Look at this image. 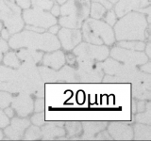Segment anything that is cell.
I'll return each mask as SVG.
<instances>
[{
  "label": "cell",
  "instance_id": "1",
  "mask_svg": "<svg viewBox=\"0 0 151 141\" xmlns=\"http://www.w3.org/2000/svg\"><path fill=\"white\" fill-rule=\"evenodd\" d=\"M9 46L12 49L29 48L52 52L60 48L59 39L50 32L38 33L25 29L19 31L9 39Z\"/></svg>",
  "mask_w": 151,
  "mask_h": 141
},
{
  "label": "cell",
  "instance_id": "2",
  "mask_svg": "<svg viewBox=\"0 0 151 141\" xmlns=\"http://www.w3.org/2000/svg\"><path fill=\"white\" fill-rule=\"evenodd\" d=\"M148 22L145 13L129 11L116 21L113 31L117 41H145L149 35Z\"/></svg>",
  "mask_w": 151,
  "mask_h": 141
},
{
  "label": "cell",
  "instance_id": "3",
  "mask_svg": "<svg viewBox=\"0 0 151 141\" xmlns=\"http://www.w3.org/2000/svg\"><path fill=\"white\" fill-rule=\"evenodd\" d=\"M82 38L83 40L92 44L111 45L115 41L114 31L112 27L106 22L100 21L99 19L88 18L82 23Z\"/></svg>",
  "mask_w": 151,
  "mask_h": 141
},
{
  "label": "cell",
  "instance_id": "4",
  "mask_svg": "<svg viewBox=\"0 0 151 141\" xmlns=\"http://www.w3.org/2000/svg\"><path fill=\"white\" fill-rule=\"evenodd\" d=\"M90 13V3L86 0H68L60 8V25L67 28L81 27Z\"/></svg>",
  "mask_w": 151,
  "mask_h": 141
},
{
  "label": "cell",
  "instance_id": "5",
  "mask_svg": "<svg viewBox=\"0 0 151 141\" xmlns=\"http://www.w3.org/2000/svg\"><path fill=\"white\" fill-rule=\"evenodd\" d=\"M21 85V92L33 94L38 98L44 97V82L36 64L24 62L17 68Z\"/></svg>",
  "mask_w": 151,
  "mask_h": 141
},
{
  "label": "cell",
  "instance_id": "6",
  "mask_svg": "<svg viewBox=\"0 0 151 141\" xmlns=\"http://www.w3.org/2000/svg\"><path fill=\"white\" fill-rule=\"evenodd\" d=\"M0 21L4 23L5 28L9 35L15 34L23 29L24 20L22 11L15 0H0Z\"/></svg>",
  "mask_w": 151,
  "mask_h": 141
},
{
  "label": "cell",
  "instance_id": "7",
  "mask_svg": "<svg viewBox=\"0 0 151 141\" xmlns=\"http://www.w3.org/2000/svg\"><path fill=\"white\" fill-rule=\"evenodd\" d=\"M78 69L76 70V82L97 83L102 81L104 76L102 65L98 61L77 58Z\"/></svg>",
  "mask_w": 151,
  "mask_h": 141
},
{
  "label": "cell",
  "instance_id": "8",
  "mask_svg": "<svg viewBox=\"0 0 151 141\" xmlns=\"http://www.w3.org/2000/svg\"><path fill=\"white\" fill-rule=\"evenodd\" d=\"M23 20L27 25L39 26L45 29H48L57 24V19L51 12H47L45 9L33 8L25 9L23 12Z\"/></svg>",
  "mask_w": 151,
  "mask_h": 141
},
{
  "label": "cell",
  "instance_id": "9",
  "mask_svg": "<svg viewBox=\"0 0 151 141\" xmlns=\"http://www.w3.org/2000/svg\"><path fill=\"white\" fill-rule=\"evenodd\" d=\"M74 55L77 56V58L82 59L103 61L110 55V51L106 45H96L85 41L82 43H78L75 47Z\"/></svg>",
  "mask_w": 151,
  "mask_h": 141
},
{
  "label": "cell",
  "instance_id": "10",
  "mask_svg": "<svg viewBox=\"0 0 151 141\" xmlns=\"http://www.w3.org/2000/svg\"><path fill=\"white\" fill-rule=\"evenodd\" d=\"M111 56L113 59L131 66L142 65L148 61V56L143 51L126 49L119 46L113 47L111 51Z\"/></svg>",
  "mask_w": 151,
  "mask_h": 141
},
{
  "label": "cell",
  "instance_id": "11",
  "mask_svg": "<svg viewBox=\"0 0 151 141\" xmlns=\"http://www.w3.org/2000/svg\"><path fill=\"white\" fill-rule=\"evenodd\" d=\"M0 90L9 93L21 92V85L17 70L0 65Z\"/></svg>",
  "mask_w": 151,
  "mask_h": 141
},
{
  "label": "cell",
  "instance_id": "12",
  "mask_svg": "<svg viewBox=\"0 0 151 141\" xmlns=\"http://www.w3.org/2000/svg\"><path fill=\"white\" fill-rule=\"evenodd\" d=\"M132 94L139 100H150L151 76L150 73L142 72L141 75L132 83Z\"/></svg>",
  "mask_w": 151,
  "mask_h": 141
},
{
  "label": "cell",
  "instance_id": "13",
  "mask_svg": "<svg viewBox=\"0 0 151 141\" xmlns=\"http://www.w3.org/2000/svg\"><path fill=\"white\" fill-rule=\"evenodd\" d=\"M58 36L60 46L67 51L74 49L82 40L81 32L78 28L63 27L58 31Z\"/></svg>",
  "mask_w": 151,
  "mask_h": 141
},
{
  "label": "cell",
  "instance_id": "14",
  "mask_svg": "<svg viewBox=\"0 0 151 141\" xmlns=\"http://www.w3.org/2000/svg\"><path fill=\"white\" fill-rule=\"evenodd\" d=\"M11 105L13 110H15L17 115L21 118L28 116L34 110V103L30 94L26 92H20L17 96L12 98Z\"/></svg>",
  "mask_w": 151,
  "mask_h": 141
},
{
  "label": "cell",
  "instance_id": "15",
  "mask_svg": "<svg viewBox=\"0 0 151 141\" xmlns=\"http://www.w3.org/2000/svg\"><path fill=\"white\" fill-rule=\"evenodd\" d=\"M114 11L117 17H122L129 11H139L150 6V0H118Z\"/></svg>",
  "mask_w": 151,
  "mask_h": 141
},
{
  "label": "cell",
  "instance_id": "16",
  "mask_svg": "<svg viewBox=\"0 0 151 141\" xmlns=\"http://www.w3.org/2000/svg\"><path fill=\"white\" fill-rule=\"evenodd\" d=\"M9 125L5 127V134L9 139H21L27 128L30 125V120L27 119L13 118Z\"/></svg>",
  "mask_w": 151,
  "mask_h": 141
},
{
  "label": "cell",
  "instance_id": "17",
  "mask_svg": "<svg viewBox=\"0 0 151 141\" xmlns=\"http://www.w3.org/2000/svg\"><path fill=\"white\" fill-rule=\"evenodd\" d=\"M108 133L112 139L130 140L133 138V129L125 122H111L108 127Z\"/></svg>",
  "mask_w": 151,
  "mask_h": 141
},
{
  "label": "cell",
  "instance_id": "18",
  "mask_svg": "<svg viewBox=\"0 0 151 141\" xmlns=\"http://www.w3.org/2000/svg\"><path fill=\"white\" fill-rule=\"evenodd\" d=\"M42 59L45 66H47L53 70L60 69L65 63V56L63 52L60 50H55L52 52H48V54H45Z\"/></svg>",
  "mask_w": 151,
  "mask_h": 141
},
{
  "label": "cell",
  "instance_id": "19",
  "mask_svg": "<svg viewBox=\"0 0 151 141\" xmlns=\"http://www.w3.org/2000/svg\"><path fill=\"white\" fill-rule=\"evenodd\" d=\"M63 122H50L42 126L41 129L42 137L44 139H53L60 137L65 135V131L63 128Z\"/></svg>",
  "mask_w": 151,
  "mask_h": 141
},
{
  "label": "cell",
  "instance_id": "20",
  "mask_svg": "<svg viewBox=\"0 0 151 141\" xmlns=\"http://www.w3.org/2000/svg\"><path fill=\"white\" fill-rule=\"evenodd\" d=\"M107 126V122L102 121H86L82 123L84 133L81 139H96V135L104 130Z\"/></svg>",
  "mask_w": 151,
  "mask_h": 141
},
{
  "label": "cell",
  "instance_id": "21",
  "mask_svg": "<svg viewBox=\"0 0 151 141\" xmlns=\"http://www.w3.org/2000/svg\"><path fill=\"white\" fill-rule=\"evenodd\" d=\"M18 58L24 62H29L36 64L40 62L42 58V52H38V50H33L29 48H22L16 53Z\"/></svg>",
  "mask_w": 151,
  "mask_h": 141
},
{
  "label": "cell",
  "instance_id": "22",
  "mask_svg": "<svg viewBox=\"0 0 151 141\" xmlns=\"http://www.w3.org/2000/svg\"><path fill=\"white\" fill-rule=\"evenodd\" d=\"M57 73V82H76V69L69 66H63Z\"/></svg>",
  "mask_w": 151,
  "mask_h": 141
},
{
  "label": "cell",
  "instance_id": "23",
  "mask_svg": "<svg viewBox=\"0 0 151 141\" xmlns=\"http://www.w3.org/2000/svg\"><path fill=\"white\" fill-rule=\"evenodd\" d=\"M134 133L135 139H151V127L149 124L137 123L134 126Z\"/></svg>",
  "mask_w": 151,
  "mask_h": 141
},
{
  "label": "cell",
  "instance_id": "24",
  "mask_svg": "<svg viewBox=\"0 0 151 141\" xmlns=\"http://www.w3.org/2000/svg\"><path fill=\"white\" fill-rule=\"evenodd\" d=\"M41 78L44 83H53L57 82V72L53 69L46 67H38Z\"/></svg>",
  "mask_w": 151,
  "mask_h": 141
},
{
  "label": "cell",
  "instance_id": "25",
  "mask_svg": "<svg viewBox=\"0 0 151 141\" xmlns=\"http://www.w3.org/2000/svg\"><path fill=\"white\" fill-rule=\"evenodd\" d=\"M118 46L122 48L136 50V51H144L145 44L142 41H119Z\"/></svg>",
  "mask_w": 151,
  "mask_h": 141
},
{
  "label": "cell",
  "instance_id": "26",
  "mask_svg": "<svg viewBox=\"0 0 151 141\" xmlns=\"http://www.w3.org/2000/svg\"><path fill=\"white\" fill-rule=\"evenodd\" d=\"M107 9L102 6L100 3L92 1V3L90 4V13L91 17L93 19H100L104 16V14L106 13Z\"/></svg>",
  "mask_w": 151,
  "mask_h": 141
},
{
  "label": "cell",
  "instance_id": "27",
  "mask_svg": "<svg viewBox=\"0 0 151 141\" xmlns=\"http://www.w3.org/2000/svg\"><path fill=\"white\" fill-rule=\"evenodd\" d=\"M135 120L139 123L149 124L151 123V103L149 101L146 102L145 110L143 112H139L138 115H136Z\"/></svg>",
  "mask_w": 151,
  "mask_h": 141
},
{
  "label": "cell",
  "instance_id": "28",
  "mask_svg": "<svg viewBox=\"0 0 151 141\" xmlns=\"http://www.w3.org/2000/svg\"><path fill=\"white\" fill-rule=\"evenodd\" d=\"M2 59L4 61V64L11 68L17 69L21 65L20 59L18 58L17 55L15 53H13V52H8Z\"/></svg>",
  "mask_w": 151,
  "mask_h": 141
},
{
  "label": "cell",
  "instance_id": "29",
  "mask_svg": "<svg viewBox=\"0 0 151 141\" xmlns=\"http://www.w3.org/2000/svg\"><path fill=\"white\" fill-rule=\"evenodd\" d=\"M27 130L26 131V134L24 135V139L26 140H34L42 138V132L39 126H36L33 124L32 126H28Z\"/></svg>",
  "mask_w": 151,
  "mask_h": 141
},
{
  "label": "cell",
  "instance_id": "30",
  "mask_svg": "<svg viewBox=\"0 0 151 141\" xmlns=\"http://www.w3.org/2000/svg\"><path fill=\"white\" fill-rule=\"evenodd\" d=\"M65 126H66V130H67L68 137H72V136L78 135L82 130V124L78 121L66 122Z\"/></svg>",
  "mask_w": 151,
  "mask_h": 141
},
{
  "label": "cell",
  "instance_id": "31",
  "mask_svg": "<svg viewBox=\"0 0 151 141\" xmlns=\"http://www.w3.org/2000/svg\"><path fill=\"white\" fill-rule=\"evenodd\" d=\"M12 96L9 92L0 90V108H6L12 103Z\"/></svg>",
  "mask_w": 151,
  "mask_h": 141
},
{
  "label": "cell",
  "instance_id": "32",
  "mask_svg": "<svg viewBox=\"0 0 151 141\" xmlns=\"http://www.w3.org/2000/svg\"><path fill=\"white\" fill-rule=\"evenodd\" d=\"M104 20H105V22L108 24L109 26H113L115 25V23L117 21V16L115 14V11H113V9H109V11L107 13L104 14Z\"/></svg>",
  "mask_w": 151,
  "mask_h": 141
},
{
  "label": "cell",
  "instance_id": "33",
  "mask_svg": "<svg viewBox=\"0 0 151 141\" xmlns=\"http://www.w3.org/2000/svg\"><path fill=\"white\" fill-rule=\"evenodd\" d=\"M44 121H45V115L44 113H39L37 112V114H35L34 116H32L31 118V122L34 125L36 126H42V124H44Z\"/></svg>",
  "mask_w": 151,
  "mask_h": 141
},
{
  "label": "cell",
  "instance_id": "34",
  "mask_svg": "<svg viewBox=\"0 0 151 141\" xmlns=\"http://www.w3.org/2000/svg\"><path fill=\"white\" fill-rule=\"evenodd\" d=\"M2 27H3V25H2V23L0 22V32H1ZM9 48V43L4 39H2L1 36H0V50H1L3 53H6V52H8Z\"/></svg>",
  "mask_w": 151,
  "mask_h": 141
},
{
  "label": "cell",
  "instance_id": "35",
  "mask_svg": "<svg viewBox=\"0 0 151 141\" xmlns=\"http://www.w3.org/2000/svg\"><path fill=\"white\" fill-rule=\"evenodd\" d=\"M9 120L8 116L0 109V128H5L7 125H9Z\"/></svg>",
  "mask_w": 151,
  "mask_h": 141
},
{
  "label": "cell",
  "instance_id": "36",
  "mask_svg": "<svg viewBox=\"0 0 151 141\" xmlns=\"http://www.w3.org/2000/svg\"><path fill=\"white\" fill-rule=\"evenodd\" d=\"M17 6L20 9H29L31 6V0H16Z\"/></svg>",
  "mask_w": 151,
  "mask_h": 141
},
{
  "label": "cell",
  "instance_id": "37",
  "mask_svg": "<svg viewBox=\"0 0 151 141\" xmlns=\"http://www.w3.org/2000/svg\"><path fill=\"white\" fill-rule=\"evenodd\" d=\"M45 108V102L42 99H37L34 103V110L36 112H42Z\"/></svg>",
  "mask_w": 151,
  "mask_h": 141
},
{
  "label": "cell",
  "instance_id": "38",
  "mask_svg": "<svg viewBox=\"0 0 151 141\" xmlns=\"http://www.w3.org/2000/svg\"><path fill=\"white\" fill-rule=\"evenodd\" d=\"M96 139H112V138L108 132L102 130V132L100 131L99 132V134L97 135H96Z\"/></svg>",
  "mask_w": 151,
  "mask_h": 141
},
{
  "label": "cell",
  "instance_id": "39",
  "mask_svg": "<svg viewBox=\"0 0 151 141\" xmlns=\"http://www.w3.org/2000/svg\"><path fill=\"white\" fill-rule=\"evenodd\" d=\"M145 107H146V102L145 100H141L140 102H138L136 103V110L138 112L145 111Z\"/></svg>",
  "mask_w": 151,
  "mask_h": 141
},
{
  "label": "cell",
  "instance_id": "40",
  "mask_svg": "<svg viewBox=\"0 0 151 141\" xmlns=\"http://www.w3.org/2000/svg\"><path fill=\"white\" fill-rule=\"evenodd\" d=\"M26 29H27V30H31V31H34V32H38V33L45 32V28H42V27H39V26H30V25L26 26Z\"/></svg>",
  "mask_w": 151,
  "mask_h": 141
},
{
  "label": "cell",
  "instance_id": "41",
  "mask_svg": "<svg viewBox=\"0 0 151 141\" xmlns=\"http://www.w3.org/2000/svg\"><path fill=\"white\" fill-rule=\"evenodd\" d=\"M60 7L58 4H55L51 7V14L52 15L57 17V16L60 15Z\"/></svg>",
  "mask_w": 151,
  "mask_h": 141
},
{
  "label": "cell",
  "instance_id": "42",
  "mask_svg": "<svg viewBox=\"0 0 151 141\" xmlns=\"http://www.w3.org/2000/svg\"><path fill=\"white\" fill-rule=\"evenodd\" d=\"M92 1H96V2L100 3L102 6H104L107 9V11L108 9H111L112 8V4L110 1H108V0H92Z\"/></svg>",
  "mask_w": 151,
  "mask_h": 141
},
{
  "label": "cell",
  "instance_id": "43",
  "mask_svg": "<svg viewBox=\"0 0 151 141\" xmlns=\"http://www.w3.org/2000/svg\"><path fill=\"white\" fill-rule=\"evenodd\" d=\"M141 70L144 73H151V63L147 61V62L142 64Z\"/></svg>",
  "mask_w": 151,
  "mask_h": 141
},
{
  "label": "cell",
  "instance_id": "44",
  "mask_svg": "<svg viewBox=\"0 0 151 141\" xmlns=\"http://www.w3.org/2000/svg\"><path fill=\"white\" fill-rule=\"evenodd\" d=\"M0 36H1L2 39H4L5 41H8L9 39V31L6 29V28H3L1 29V32H0Z\"/></svg>",
  "mask_w": 151,
  "mask_h": 141
},
{
  "label": "cell",
  "instance_id": "45",
  "mask_svg": "<svg viewBox=\"0 0 151 141\" xmlns=\"http://www.w3.org/2000/svg\"><path fill=\"white\" fill-rule=\"evenodd\" d=\"M5 114H6L8 116V118H12L13 115H14V110L12 107H6L5 108Z\"/></svg>",
  "mask_w": 151,
  "mask_h": 141
},
{
  "label": "cell",
  "instance_id": "46",
  "mask_svg": "<svg viewBox=\"0 0 151 141\" xmlns=\"http://www.w3.org/2000/svg\"><path fill=\"white\" fill-rule=\"evenodd\" d=\"M49 32L50 33H52V34H57V33H58V31L60 30V26H57V24L56 25H54V26H50L49 28Z\"/></svg>",
  "mask_w": 151,
  "mask_h": 141
},
{
  "label": "cell",
  "instance_id": "47",
  "mask_svg": "<svg viewBox=\"0 0 151 141\" xmlns=\"http://www.w3.org/2000/svg\"><path fill=\"white\" fill-rule=\"evenodd\" d=\"M76 58H76L75 56L71 55V54L67 55V56H66V59H67V62L69 64H74L76 62Z\"/></svg>",
  "mask_w": 151,
  "mask_h": 141
},
{
  "label": "cell",
  "instance_id": "48",
  "mask_svg": "<svg viewBox=\"0 0 151 141\" xmlns=\"http://www.w3.org/2000/svg\"><path fill=\"white\" fill-rule=\"evenodd\" d=\"M150 47H151V44H150V41H148L147 44H146L145 47V50L146 51V54H145V55L148 56V58L151 56H150V55H151V54H150Z\"/></svg>",
  "mask_w": 151,
  "mask_h": 141
},
{
  "label": "cell",
  "instance_id": "49",
  "mask_svg": "<svg viewBox=\"0 0 151 141\" xmlns=\"http://www.w3.org/2000/svg\"><path fill=\"white\" fill-rule=\"evenodd\" d=\"M2 58H3V52L0 50V62H1Z\"/></svg>",
  "mask_w": 151,
  "mask_h": 141
},
{
  "label": "cell",
  "instance_id": "50",
  "mask_svg": "<svg viewBox=\"0 0 151 141\" xmlns=\"http://www.w3.org/2000/svg\"><path fill=\"white\" fill-rule=\"evenodd\" d=\"M58 2H59L60 4H63L64 2H66V0H58Z\"/></svg>",
  "mask_w": 151,
  "mask_h": 141
},
{
  "label": "cell",
  "instance_id": "51",
  "mask_svg": "<svg viewBox=\"0 0 151 141\" xmlns=\"http://www.w3.org/2000/svg\"><path fill=\"white\" fill-rule=\"evenodd\" d=\"M108 1H110L111 4H113V3H116V2L118 1V0H108Z\"/></svg>",
  "mask_w": 151,
  "mask_h": 141
},
{
  "label": "cell",
  "instance_id": "52",
  "mask_svg": "<svg viewBox=\"0 0 151 141\" xmlns=\"http://www.w3.org/2000/svg\"><path fill=\"white\" fill-rule=\"evenodd\" d=\"M0 139H3V134L1 131H0Z\"/></svg>",
  "mask_w": 151,
  "mask_h": 141
}]
</instances>
